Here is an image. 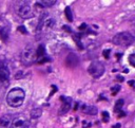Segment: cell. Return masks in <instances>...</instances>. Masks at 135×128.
I'll list each match as a JSON object with an SVG mask.
<instances>
[{"label": "cell", "instance_id": "cell-1", "mask_svg": "<svg viewBox=\"0 0 135 128\" xmlns=\"http://www.w3.org/2000/svg\"><path fill=\"white\" fill-rule=\"evenodd\" d=\"M24 99H25V92L23 89L13 88L9 91V93L7 95V103L9 104V106L17 108L23 104Z\"/></svg>", "mask_w": 135, "mask_h": 128}, {"label": "cell", "instance_id": "cell-2", "mask_svg": "<svg viewBox=\"0 0 135 128\" xmlns=\"http://www.w3.org/2000/svg\"><path fill=\"white\" fill-rule=\"evenodd\" d=\"M16 13L23 19H29L34 16V11L29 1H17L15 3Z\"/></svg>", "mask_w": 135, "mask_h": 128}, {"label": "cell", "instance_id": "cell-3", "mask_svg": "<svg viewBox=\"0 0 135 128\" xmlns=\"http://www.w3.org/2000/svg\"><path fill=\"white\" fill-rule=\"evenodd\" d=\"M113 43L116 46H120V47H129L133 43L134 41V36L129 33V32H120L118 34H116L113 39H112Z\"/></svg>", "mask_w": 135, "mask_h": 128}, {"label": "cell", "instance_id": "cell-4", "mask_svg": "<svg viewBox=\"0 0 135 128\" xmlns=\"http://www.w3.org/2000/svg\"><path fill=\"white\" fill-rule=\"evenodd\" d=\"M36 59V50L32 46H27L21 53V62L24 66H31Z\"/></svg>", "mask_w": 135, "mask_h": 128}, {"label": "cell", "instance_id": "cell-5", "mask_svg": "<svg viewBox=\"0 0 135 128\" xmlns=\"http://www.w3.org/2000/svg\"><path fill=\"white\" fill-rule=\"evenodd\" d=\"M105 70H106V68H105L103 63L101 61L95 60V61L91 62V65L89 66V69H88V72L94 78H99V77H101L103 75Z\"/></svg>", "mask_w": 135, "mask_h": 128}, {"label": "cell", "instance_id": "cell-6", "mask_svg": "<svg viewBox=\"0 0 135 128\" xmlns=\"http://www.w3.org/2000/svg\"><path fill=\"white\" fill-rule=\"evenodd\" d=\"M10 128H30V121L24 115L19 114L11 122Z\"/></svg>", "mask_w": 135, "mask_h": 128}, {"label": "cell", "instance_id": "cell-7", "mask_svg": "<svg viewBox=\"0 0 135 128\" xmlns=\"http://www.w3.org/2000/svg\"><path fill=\"white\" fill-rule=\"evenodd\" d=\"M0 82L2 84L10 82V68L6 60L0 61Z\"/></svg>", "mask_w": 135, "mask_h": 128}, {"label": "cell", "instance_id": "cell-8", "mask_svg": "<svg viewBox=\"0 0 135 128\" xmlns=\"http://www.w3.org/2000/svg\"><path fill=\"white\" fill-rule=\"evenodd\" d=\"M12 122V116L11 115H2L0 117V128H9Z\"/></svg>", "mask_w": 135, "mask_h": 128}, {"label": "cell", "instance_id": "cell-9", "mask_svg": "<svg viewBox=\"0 0 135 128\" xmlns=\"http://www.w3.org/2000/svg\"><path fill=\"white\" fill-rule=\"evenodd\" d=\"M66 63H68V66H69V67L77 66L78 65V57L75 54H73V53L69 54V56L66 57Z\"/></svg>", "mask_w": 135, "mask_h": 128}, {"label": "cell", "instance_id": "cell-10", "mask_svg": "<svg viewBox=\"0 0 135 128\" xmlns=\"http://www.w3.org/2000/svg\"><path fill=\"white\" fill-rule=\"evenodd\" d=\"M64 100V97H62ZM71 108V100L70 99H66L64 101H62V106L59 110V114H64L65 112H68Z\"/></svg>", "mask_w": 135, "mask_h": 128}, {"label": "cell", "instance_id": "cell-11", "mask_svg": "<svg viewBox=\"0 0 135 128\" xmlns=\"http://www.w3.org/2000/svg\"><path fill=\"white\" fill-rule=\"evenodd\" d=\"M82 112L90 114V115H95L97 113V108L94 106H88V105H84L82 106Z\"/></svg>", "mask_w": 135, "mask_h": 128}, {"label": "cell", "instance_id": "cell-12", "mask_svg": "<svg viewBox=\"0 0 135 128\" xmlns=\"http://www.w3.org/2000/svg\"><path fill=\"white\" fill-rule=\"evenodd\" d=\"M9 34H10V29L9 28L0 29V38H1L4 42H7L8 38H9Z\"/></svg>", "mask_w": 135, "mask_h": 128}, {"label": "cell", "instance_id": "cell-13", "mask_svg": "<svg viewBox=\"0 0 135 128\" xmlns=\"http://www.w3.org/2000/svg\"><path fill=\"white\" fill-rule=\"evenodd\" d=\"M41 115H42V109H40V108H35L31 111V117L33 120H37Z\"/></svg>", "mask_w": 135, "mask_h": 128}, {"label": "cell", "instance_id": "cell-14", "mask_svg": "<svg viewBox=\"0 0 135 128\" xmlns=\"http://www.w3.org/2000/svg\"><path fill=\"white\" fill-rule=\"evenodd\" d=\"M44 54H45L44 46L40 45V46L38 47V49L36 50V58H37V59H39V58H42V57L44 56Z\"/></svg>", "mask_w": 135, "mask_h": 128}, {"label": "cell", "instance_id": "cell-15", "mask_svg": "<svg viewBox=\"0 0 135 128\" xmlns=\"http://www.w3.org/2000/svg\"><path fill=\"white\" fill-rule=\"evenodd\" d=\"M56 3V1H46V0H43V1H38L37 4L44 7V8H51Z\"/></svg>", "mask_w": 135, "mask_h": 128}, {"label": "cell", "instance_id": "cell-16", "mask_svg": "<svg viewBox=\"0 0 135 128\" xmlns=\"http://www.w3.org/2000/svg\"><path fill=\"white\" fill-rule=\"evenodd\" d=\"M64 13H65V17L66 19L69 20L70 22L73 21V14H72V11H71V8L70 7H66L65 10H64Z\"/></svg>", "mask_w": 135, "mask_h": 128}, {"label": "cell", "instance_id": "cell-17", "mask_svg": "<svg viewBox=\"0 0 135 128\" xmlns=\"http://www.w3.org/2000/svg\"><path fill=\"white\" fill-rule=\"evenodd\" d=\"M129 61H130V65L132 67H135V55L134 54H131L129 56Z\"/></svg>", "mask_w": 135, "mask_h": 128}, {"label": "cell", "instance_id": "cell-18", "mask_svg": "<svg viewBox=\"0 0 135 128\" xmlns=\"http://www.w3.org/2000/svg\"><path fill=\"white\" fill-rule=\"evenodd\" d=\"M122 105H123V100H118V102L116 103V106H115V111L121 109V106Z\"/></svg>", "mask_w": 135, "mask_h": 128}, {"label": "cell", "instance_id": "cell-19", "mask_svg": "<svg viewBox=\"0 0 135 128\" xmlns=\"http://www.w3.org/2000/svg\"><path fill=\"white\" fill-rule=\"evenodd\" d=\"M17 30H18L19 32H21L22 34H27V33H28V30H27V29H25V27H23V26L18 27V28H17Z\"/></svg>", "mask_w": 135, "mask_h": 128}, {"label": "cell", "instance_id": "cell-20", "mask_svg": "<svg viewBox=\"0 0 135 128\" xmlns=\"http://www.w3.org/2000/svg\"><path fill=\"white\" fill-rule=\"evenodd\" d=\"M119 90H120V86H119V85H116L115 87H113V88H112V92H113V95H115V94H116V93H117Z\"/></svg>", "mask_w": 135, "mask_h": 128}, {"label": "cell", "instance_id": "cell-21", "mask_svg": "<svg viewBox=\"0 0 135 128\" xmlns=\"http://www.w3.org/2000/svg\"><path fill=\"white\" fill-rule=\"evenodd\" d=\"M102 116H103V122H108V121H109L110 115H109V113H108L107 111H103V112H102Z\"/></svg>", "mask_w": 135, "mask_h": 128}, {"label": "cell", "instance_id": "cell-22", "mask_svg": "<svg viewBox=\"0 0 135 128\" xmlns=\"http://www.w3.org/2000/svg\"><path fill=\"white\" fill-rule=\"evenodd\" d=\"M102 54H103V56H105V58H107V59H108V58L110 57V50H105Z\"/></svg>", "mask_w": 135, "mask_h": 128}, {"label": "cell", "instance_id": "cell-23", "mask_svg": "<svg viewBox=\"0 0 135 128\" xmlns=\"http://www.w3.org/2000/svg\"><path fill=\"white\" fill-rule=\"evenodd\" d=\"M52 88H53V91L51 92V94H50V95H53V94L57 91V87H56V86H54V85H53V86H52Z\"/></svg>", "mask_w": 135, "mask_h": 128}, {"label": "cell", "instance_id": "cell-24", "mask_svg": "<svg viewBox=\"0 0 135 128\" xmlns=\"http://www.w3.org/2000/svg\"><path fill=\"white\" fill-rule=\"evenodd\" d=\"M85 29H87V24H86V23H82V24L79 27V30H85Z\"/></svg>", "mask_w": 135, "mask_h": 128}, {"label": "cell", "instance_id": "cell-25", "mask_svg": "<svg viewBox=\"0 0 135 128\" xmlns=\"http://www.w3.org/2000/svg\"><path fill=\"white\" fill-rule=\"evenodd\" d=\"M129 85H130L131 87H133V86H134V81H130V82H129Z\"/></svg>", "mask_w": 135, "mask_h": 128}, {"label": "cell", "instance_id": "cell-26", "mask_svg": "<svg viewBox=\"0 0 135 128\" xmlns=\"http://www.w3.org/2000/svg\"><path fill=\"white\" fill-rule=\"evenodd\" d=\"M113 128H120V124H115L113 126Z\"/></svg>", "mask_w": 135, "mask_h": 128}, {"label": "cell", "instance_id": "cell-27", "mask_svg": "<svg viewBox=\"0 0 135 128\" xmlns=\"http://www.w3.org/2000/svg\"><path fill=\"white\" fill-rule=\"evenodd\" d=\"M117 80H119V82H122L123 81V78L121 76H117Z\"/></svg>", "mask_w": 135, "mask_h": 128}]
</instances>
